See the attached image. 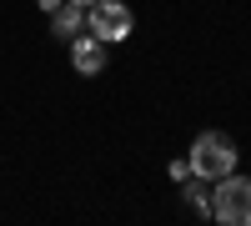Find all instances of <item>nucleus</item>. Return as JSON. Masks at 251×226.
Returning a JSON list of instances; mask_svg holds the SVG:
<instances>
[{
  "instance_id": "f257e3e1",
  "label": "nucleus",
  "mask_w": 251,
  "mask_h": 226,
  "mask_svg": "<svg viewBox=\"0 0 251 226\" xmlns=\"http://www.w3.org/2000/svg\"><path fill=\"white\" fill-rule=\"evenodd\" d=\"M211 216H216L221 226H251V176H236V171L216 176Z\"/></svg>"
},
{
  "instance_id": "f03ea898",
  "label": "nucleus",
  "mask_w": 251,
  "mask_h": 226,
  "mask_svg": "<svg viewBox=\"0 0 251 226\" xmlns=\"http://www.w3.org/2000/svg\"><path fill=\"white\" fill-rule=\"evenodd\" d=\"M191 171L206 176V181L236 171V141L226 136V131H201V136L191 141Z\"/></svg>"
},
{
  "instance_id": "7ed1b4c3",
  "label": "nucleus",
  "mask_w": 251,
  "mask_h": 226,
  "mask_svg": "<svg viewBox=\"0 0 251 226\" xmlns=\"http://www.w3.org/2000/svg\"><path fill=\"white\" fill-rule=\"evenodd\" d=\"M86 30L96 40H106V46H121V40L136 30V15H131V5H121V0H96V5H86Z\"/></svg>"
},
{
  "instance_id": "20e7f679",
  "label": "nucleus",
  "mask_w": 251,
  "mask_h": 226,
  "mask_svg": "<svg viewBox=\"0 0 251 226\" xmlns=\"http://www.w3.org/2000/svg\"><path fill=\"white\" fill-rule=\"evenodd\" d=\"M71 60H75L80 75H96L100 66H106V40H96V35H71Z\"/></svg>"
},
{
  "instance_id": "39448f33",
  "label": "nucleus",
  "mask_w": 251,
  "mask_h": 226,
  "mask_svg": "<svg viewBox=\"0 0 251 226\" xmlns=\"http://www.w3.org/2000/svg\"><path fill=\"white\" fill-rule=\"evenodd\" d=\"M50 30H55L60 40L80 35V30H86V5H71V0H55V5H50Z\"/></svg>"
},
{
  "instance_id": "423d86ee",
  "label": "nucleus",
  "mask_w": 251,
  "mask_h": 226,
  "mask_svg": "<svg viewBox=\"0 0 251 226\" xmlns=\"http://www.w3.org/2000/svg\"><path fill=\"white\" fill-rule=\"evenodd\" d=\"M186 201L201 211V216H211V191H206V176H196L191 171V186H186Z\"/></svg>"
},
{
  "instance_id": "0eeeda50",
  "label": "nucleus",
  "mask_w": 251,
  "mask_h": 226,
  "mask_svg": "<svg viewBox=\"0 0 251 226\" xmlns=\"http://www.w3.org/2000/svg\"><path fill=\"white\" fill-rule=\"evenodd\" d=\"M71 5H96V0H71Z\"/></svg>"
}]
</instances>
